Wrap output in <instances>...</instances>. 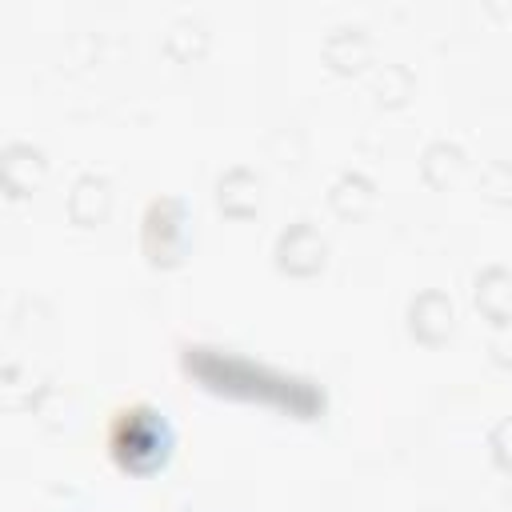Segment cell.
<instances>
[{"instance_id": "6da1fadb", "label": "cell", "mask_w": 512, "mask_h": 512, "mask_svg": "<svg viewBox=\"0 0 512 512\" xmlns=\"http://www.w3.org/2000/svg\"><path fill=\"white\" fill-rule=\"evenodd\" d=\"M112 452L132 468H144L156 456H164V424H160V416L148 412V408L120 412L116 424H112Z\"/></svg>"}]
</instances>
